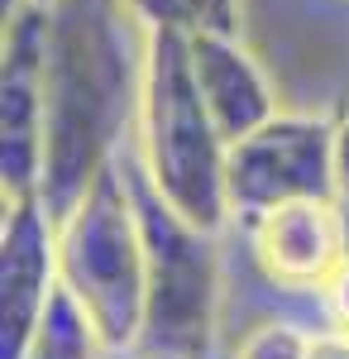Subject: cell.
Segmentation results:
<instances>
[{"instance_id": "obj_1", "label": "cell", "mask_w": 349, "mask_h": 359, "mask_svg": "<svg viewBox=\"0 0 349 359\" xmlns=\"http://www.w3.org/2000/svg\"><path fill=\"white\" fill-rule=\"evenodd\" d=\"M149 25L125 0H48L43 67V182L62 221L106 172L139 125Z\"/></svg>"}, {"instance_id": "obj_2", "label": "cell", "mask_w": 349, "mask_h": 359, "mask_svg": "<svg viewBox=\"0 0 349 359\" xmlns=\"http://www.w3.org/2000/svg\"><path fill=\"white\" fill-rule=\"evenodd\" d=\"M135 135V154L158 196L196 230L220 235V225L230 221V192H225L230 139L220 135L201 96L187 34L149 29L144 101H139Z\"/></svg>"}, {"instance_id": "obj_3", "label": "cell", "mask_w": 349, "mask_h": 359, "mask_svg": "<svg viewBox=\"0 0 349 359\" xmlns=\"http://www.w3.org/2000/svg\"><path fill=\"white\" fill-rule=\"evenodd\" d=\"M57 283L86 306L106 350H135L149 306V249L125 154L57 221Z\"/></svg>"}, {"instance_id": "obj_4", "label": "cell", "mask_w": 349, "mask_h": 359, "mask_svg": "<svg viewBox=\"0 0 349 359\" xmlns=\"http://www.w3.org/2000/svg\"><path fill=\"white\" fill-rule=\"evenodd\" d=\"M125 168L149 249V306H144L139 350L149 359H206L215 335V302H220L215 235L196 230L163 201L135 149H125Z\"/></svg>"}, {"instance_id": "obj_5", "label": "cell", "mask_w": 349, "mask_h": 359, "mask_svg": "<svg viewBox=\"0 0 349 359\" xmlns=\"http://www.w3.org/2000/svg\"><path fill=\"white\" fill-rule=\"evenodd\" d=\"M230 216L254 225L273 206L306 196H340L335 177V125L321 115H273L254 135L230 144L225 158Z\"/></svg>"}, {"instance_id": "obj_6", "label": "cell", "mask_w": 349, "mask_h": 359, "mask_svg": "<svg viewBox=\"0 0 349 359\" xmlns=\"http://www.w3.org/2000/svg\"><path fill=\"white\" fill-rule=\"evenodd\" d=\"M43 67H48V5L25 0L5 15V82H0L5 196H29L43 182Z\"/></svg>"}, {"instance_id": "obj_7", "label": "cell", "mask_w": 349, "mask_h": 359, "mask_svg": "<svg viewBox=\"0 0 349 359\" xmlns=\"http://www.w3.org/2000/svg\"><path fill=\"white\" fill-rule=\"evenodd\" d=\"M57 287V221L43 196H5L0 225V359H25Z\"/></svg>"}, {"instance_id": "obj_8", "label": "cell", "mask_w": 349, "mask_h": 359, "mask_svg": "<svg viewBox=\"0 0 349 359\" xmlns=\"http://www.w3.org/2000/svg\"><path fill=\"white\" fill-rule=\"evenodd\" d=\"M249 245L268 283L287 292H321L349 259L340 196H306V201L273 206L268 216L249 225Z\"/></svg>"}, {"instance_id": "obj_9", "label": "cell", "mask_w": 349, "mask_h": 359, "mask_svg": "<svg viewBox=\"0 0 349 359\" xmlns=\"http://www.w3.org/2000/svg\"><path fill=\"white\" fill-rule=\"evenodd\" d=\"M191 67H196L201 96L211 106L220 135L230 144L254 135L259 125H268L278 115L268 72L244 48L240 34H191Z\"/></svg>"}, {"instance_id": "obj_10", "label": "cell", "mask_w": 349, "mask_h": 359, "mask_svg": "<svg viewBox=\"0 0 349 359\" xmlns=\"http://www.w3.org/2000/svg\"><path fill=\"white\" fill-rule=\"evenodd\" d=\"M96 350H106V340L96 331V321L86 316V306L57 283L53 302L43 311L39 331L29 340L25 359H96Z\"/></svg>"}, {"instance_id": "obj_11", "label": "cell", "mask_w": 349, "mask_h": 359, "mask_svg": "<svg viewBox=\"0 0 349 359\" xmlns=\"http://www.w3.org/2000/svg\"><path fill=\"white\" fill-rule=\"evenodd\" d=\"M149 29L172 34H240V0H125Z\"/></svg>"}, {"instance_id": "obj_12", "label": "cell", "mask_w": 349, "mask_h": 359, "mask_svg": "<svg viewBox=\"0 0 349 359\" xmlns=\"http://www.w3.org/2000/svg\"><path fill=\"white\" fill-rule=\"evenodd\" d=\"M235 359H349L345 331H306L292 321H268L240 345Z\"/></svg>"}, {"instance_id": "obj_13", "label": "cell", "mask_w": 349, "mask_h": 359, "mask_svg": "<svg viewBox=\"0 0 349 359\" xmlns=\"http://www.w3.org/2000/svg\"><path fill=\"white\" fill-rule=\"evenodd\" d=\"M321 297H325V311H330V326L349 335V259L335 269V278L321 287Z\"/></svg>"}, {"instance_id": "obj_14", "label": "cell", "mask_w": 349, "mask_h": 359, "mask_svg": "<svg viewBox=\"0 0 349 359\" xmlns=\"http://www.w3.org/2000/svg\"><path fill=\"white\" fill-rule=\"evenodd\" d=\"M335 177H340V196H349V111L335 125Z\"/></svg>"}]
</instances>
